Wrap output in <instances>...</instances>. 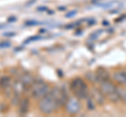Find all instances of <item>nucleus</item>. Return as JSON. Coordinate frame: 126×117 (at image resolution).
<instances>
[{
  "label": "nucleus",
  "instance_id": "nucleus-1",
  "mask_svg": "<svg viewBox=\"0 0 126 117\" xmlns=\"http://www.w3.org/2000/svg\"><path fill=\"white\" fill-rule=\"evenodd\" d=\"M38 110L43 115H50L56 111L60 110V107H59L56 98L50 93V91L48 94H46L44 97L38 100Z\"/></svg>",
  "mask_w": 126,
  "mask_h": 117
},
{
  "label": "nucleus",
  "instance_id": "nucleus-2",
  "mask_svg": "<svg viewBox=\"0 0 126 117\" xmlns=\"http://www.w3.org/2000/svg\"><path fill=\"white\" fill-rule=\"evenodd\" d=\"M70 91L79 99H86L89 96V88L87 83L81 77H75L69 83Z\"/></svg>",
  "mask_w": 126,
  "mask_h": 117
},
{
  "label": "nucleus",
  "instance_id": "nucleus-3",
  "mask_svg": "<svg viewBox=\"0 0 126 117\" xmlns=\"http://www.w3.org/2000/svg\"><path fill=\"white\" fill-rule=\"evenodd\" d=\"M50 89H52V86H50L48 83H45V82L42 81V80H40V81L35 80V82L30 87L31 95L36 100L41 99L42 97H44L46 94H48Z\"/></svg>",
  "mask_w": 126,
  "mask_h": 117
},
{
  "label": "nucleus",
  "instance_id": "nucleus-4",
  "mask_svg": "<svg viewBox=\"0 0 126 117\" xmlns=\"http://www.w3.org/2000/svg\"><path fill=\"white\" fill-rule=\"evenodd\" d=\"M99 88L100 90L103 92V94L108 100H110L111 103H119L120 97L117 91V86L115 84H112L109 80L108 81H101L99 83Z\"/></svg>",
  "mask_w": 126,
  "mask_h": 117
},
{
  "label": "nucleus",
  "instance_id": "nucleus-5",
  "mask_svg": "<svg viewBox=\"0 0 126 117\" xmlns=\"http://www.w3.org/2000/svg\"><path fill=\"white\" fill-rule=\"evenodd\" d=\"M81 109H82L81 104H80V101H79V98H77L76 96L75 97H68L66 104L64 105V110L69 115L78 114V113L81 111Z\"/></svg>",
  "mask_w": 126,
  "mask_h": 117
},
{
  "label": "nucleus",
  "instance_id": "nucleus-6",
  "mask_svg": "<svg viewBox=\"0 0 126 117\" xmlns=\"http://www.w3.org/2000/svg\"><path fill=\"white\" fill-rule=\"evenodd\" d=\"M89 96L94 99V101L96 103V105H99V106H102L105 103V95L103 94V92L100 90V88L98 89L96 87L92 88L89 90Z\"/></svg>",
  "mask_w": 126,
  "mask_h": 117
},
{
  "label": "nucleus",
  "instance_id": "nucleus-7",
  "mask_svg": "<svg viewBox=\"0 0 126 117\" xmlns=\"http://www.w3.org/2000/svg\"><path fill=\"white\" fill-rule=\"evenodd\" d=\"M18 114L21 116H24L27 114V112L30 111V107H31V103H30V98L27 96H23L21 97V100L19 103L18 106Z\"/></svg>",
  "mask_w": 126,
  "mask_h": 117
},
{
  "label": "nucleus",
  "instance_id": "nucleus-8",
  "mask_svg": "<svg viewBox=\"0 0 126 117\" xmlns=\"http://www.w3.org/2000/svg\"><path fill=\"white\" fill-rule=\"evenodd\" d=\"M112 77H113V80H115V82H117L119 85L126 86V71H125V70H124V71L120 70V71L113 72Z\"/></svg>",
  "mask_w": 126,
  "mask_h": 117
},
{
  "label": "nucleus",
  "instance_id": "nucleus-9",
  "mask_svg": "<svg viewBox=\"0 0 126 117\" xmlns=\"http://www.w3.org/2000/svg\"><path fill=\"white\" fill-rule=\"evenodd\" d=\"M19 79H20L23 82V84H24L25 86H27V87H31L32 84H33L34 82H35V80H36L31 72H24V73H22V74L19 75Z\"/></svg>",
  "mask_w": 126,
  "mask_h": 117
},
{
  "label": "nucleus",
  "instance_id": "nucleus-10",
  "mask_svg": "<svg viewBox=\"0 0 126 117\" xmlns=\"http://www.w3.org/2000/svg\"><path fill=\"white\" fill-rule=\"evenodd\" d=\"M96 74L98 76V83H100L101 81H108L110 79L109 73L107 72V70H105L104 68H98L96 70Z\"/></svg>",
  "mask_w": 126,
  "mask_h": 117
},
{
  "label": "nucleus",
  "instance_id": "nucleus-11",
  "mask_svg": "<svg viewBox=\"0 0 126 117\" xmlns=\"http://www.w3.org/2000/svg\"><path fill=\"white\" fill-rule=\"evenodd\" d=\"M12 79L10 75H2L1 77H0V89L3 91L4 89L9 88L10 86H12Z\"/></svg>",
  "mask_w": 126,
  "mask_h": 117
},
{
  "label": "nucleus",
  "instance_id": "nucleus-12",
  "mask_svg": "<svg viewBox=\"0 0 126 117\" xmlns=\"http://www.w3.org/2000/svg\"><path fill=\"white\" fill-rule=\"evenodd\" d=\"M21 94L20 93H18V92H13V94L11 95V104L13 105V106H19V103H20V100H21Z\"/></svg>",
  "mask_w": 126,
  "mask_h": 117
},
{
  "label": "nucleus",
  "instance_id": "nucleus-13",
  "mask_svg": "<svg viewBox=\"0 0 126 117\" xmlns=\"http://www.w3.org/2000/svg\"><path fill=\"white\" fill-rule=\"evenodd\" d=\"M117 91H118V94H119L120 100H122L126 105V89L123 86H120V87H117Z\"/></svg>",
  "mask_w": 126,
  "mask_h": 117
},
{
  "label": "nucleus",
  "instance_id": "nucleus-14",
  "mask_svg": "<svg viewBox=\"0 0 126 117\" xmlns=\"http://www.w3.org/2000/svg\"><path fill=\"white\" fill-rule=\"evenodd\" d=\"M85 100H86V109L88 111H94L96 109V103L94 101V99L90 96H88Z\"/></svg>",
  "mask_w": 126,
  "mask_h": 117
},
{
  "label": "nucleus",
  "instance_id": "nucleus-15",
  "mask_svg": "<svg viewBox=\"0 0 126 117\" xmlns=\"http://www.w3.org/2000/svg\"><path fill=\"white\" fill-rule=\"evenodd\" d=\"M85 77L87 79L90 83H98V76L96 74V72L93 73V72H86V74H85Z\"/></svg>",
  "mask_w": 126,
  "mask_h": 117
},
{
  "label": "nucleus",
  "instance_id": "nucleus-16",
  "mask_svg": "<svg viewBox=\"0 0 126 117\" xmlns=\"http://www.w3.org/2000/svg\"><path fill=\"white\" fill-rule=\"evenodd\" d=\"M42 39H44V37H41V36H32V37L26 38L25 40H24V42H23V44L26 45V44H29V43H31V42L39 41V40H42Z\"/></svg>",
  "mask_w": 126,
  "mask_h": 117
},
{
  "label": "nucleus",
  "instance_id": "nucleus-17",
  "mask_svg": "<svg viewBox=\"0 0 126 117\" xmlns=\"http://www.w3.org/2000/svg\"><path fill=\"white\" fill-rule=\"evenodd\" d=\"M102 33H103V30L100 29V30H97V32H94L93 34H90V35H89V37H88V40H89V42L97 40V39L99 38V36H100V35H101Z\"/></svg>",
  "mask_w": 126,
  "mask_h": 117
},
{
  "label": "nucleus",
  "instance_id": "nucleus-18",
  "mask_svg": "<svg viewBox=\"0 0 126 117\" xmlns=\"http://www.w3.org/2000/svg\"><path fill=\"white\" fill-rule=\"evenodd\" d=\"M42 22L40 21H37V20H27L24 22V25L25 26H34V25H39L41 24Z\"/></svg>",
  "mask_w": 126,
  "mask_h": 117
},
{
  "label": "nucleus",
  "instance_id": "nucleus-19",
  "mask_svg": "<svg viewBox=\"0 0 126 117\" xmlns=\"http://www.w3.org/2000/svg\"><path fill=\"white\" fill-rule=\"evenodd\" d=\"M12 46V43L9 41H1L0 42V49H4V48H9Z\"/></svg>",
  "mask_w": 126,
  "mask_h": 117
},
{
  "label": "nucleus",
  "instance_id": "nucleus-20",
  "mask_svg": "<svg viewBox=\"0 0 126 117\" xmlns=\"http://www.w3.org/2000/svg\"><path fill=\"white\" fill-rule=\"evenodd\" d=\"M77 13H78V11H77V10L70 11V12H68V13L65 15V18H72V17H74V16H75V15H76Z\"/></svg>",
  "mask_w": 126,
  "mask_h": 117
},
{
  "label": "nucleus",
  "instance_id": "nucleus-21",
  "mask_svg": "<svg viewBox=\"0 0 126 117\" xmlns=\"http://www.w3.org/2000/svg\"><path fill=\"white\" fill-rule=\"evenodd\" d=\"M86 22H87V25H89V26L94 25V24L97 23L96 19H94V18H88V19H86Z\"/></svg>",
  "mask_w": 126,
  "mask_h": 117
},
{
  "label": "nucleus",
  "instance_id": "nucleus-22",
  "mask_svg": "<svg viewBox=\"0 0 126 117\" xmlns=\"http://www.w3.org/2000/svg\"><path fill=\"white\" fill-rule=\"evenodd\" d=\"M2 36H3V37L12 38V37H15V36H16V33H14V32H6V33H3Z\"/></svg>",
  "mask_w": 126,
  "mask_h": 117
},
{
  "label": "nucleus",
  "instance_id": "nucleus-23",
  "mask_svg": "<svg viewBox=\"0 0 126 117\" xmlns=\"http://www.w3.org/2000/svg\"><path fill=\"white\" fill-rule=\"evenodd\" d=\"M36 10H37V12H47L48 11V7L45 5H42V6H38Z\"/></svg>",
  "mask_w": 126,
  "mask_h": 117
},
{
  "label": "nucleus",
  "instance_id": "nucleus-24",
  "mask_svg": "<svg viewBox=\"0 0 126 117\" xmlns=\"http://www.w3.org/2000/svg\"><path fill=\"white\" fill-rule=\"evenodd\" d=\"M7 23H11V22H16L17 21V18H16L15 16H11V17H9L7 18Z\"/></svg>",
  "mask_w": 126,
  "mask_h": 117
},
{
  "label": "nucleus",
  "instance_id": "nucleus-25",
  "mask_svg": "<svg viewBox=\"0 0 126 117\" xmlns=\"http://www.w3.org/2000/svg\"><path fill=\"white\" fill-rule=\"evenodd\" d=\"M37 0H31V1H27L26 3H25V6H31L32 4H34L35 2H36Z\"/></svg>",
  "mask_w": 126,
  "mask_h": 117
},
{
  "label": "nucleus",
  "instance_id": "nucleus-26",
  "mask_svg": "<svg viewBox=\"0 0 126 117\" xmlns=\"http://www.w3.org/2000/svg\"><path fill=\"white\" fill-rule=\"evenodd\" d=\"M21 50H23V47H22V46H21V47L19 46V47H17L15 49V51H21Z\"/></svg>",
  "mask_w": 126,
  "mask_h": 117
},
{
  "label": "nucleus",
  "instance_id": "nucleus-27",
  "mask_svg": "<svg viewBox=\"0 0 126 117\" xmlns=\"http://www.w3.org/2000/svg\"><path fill=\"white\" fill-rule=\"evenodd\" d=\"M65 10H66L65 6H59L58 7V11H65Z\"/></svg>",
  "mask_w": 126,
  "mask_h": 117
},
{
  "label": "nucleus",
  "instance_id": "nucleus-28",
  "mask_svg": "<svg viewBox=\"0 0 126 117\" xmlns=\"http://www.w3.org/2000/svg\"><path fill=\"white\" fill-rule=\"evenodd\" d=\"M102 24H103L104 26H108L109 25V22L108 21H103V22H102Z\"/></svg>",
  "mask_w": 126,
  "mask_h": 117
},
{
  "label": "nucleus",
  "instance_id": "nucleus-29",
  "mask_svg": "<svg viewBox=\"0 0 126 117\" xmlns=\"http://www.w3.org/2000/svg\"><path fill=\"white\" fill-rule=\"evenodd\" d=\"M46 13L48 14V15H53V14H54V11H49V10H48V11L46 12Z\"/></svg>",
  "mask_w": 126,
  "mask_h": 117
},
{
  "label": "nucleus",
  "instance_id": "nucleus-30",
  "mask_svg": "<svg viewBox=\"0 0 126 117\" xmlns=\"http://www.w3.org/2000/svg\"><path fill=\"white\" fill-rule=\"evenodd\" d=\"M39 33H40V34H44V33H46V29H40V30H39Z\"/></svg>",
  "mask_w": 126,
  "mask_h": 117
},
{
  "label": "nucleus",
  "instance_id": "nucleus-31",
  "mask_svg": "<svg viewBox=\"0 0 126 117\" xmlns=\"http://www.w3.org/2000/svg\"><path fill=\"white\" fill-rule=\"evenodd\" d=\"M58 73H59V76H63V74H62V72L60 71V70H58Z\"/></svg>",
  "mask_w": 126,
  "mask_h": 117
},
{
  "label": "nucleus",
  "instance_id": "nucleus-32",
  "mask_svg": "<svg viewBox=\"0 0 126 117\" xmlns=\"http://www.w3.org/2000/svg\"><path fill=\"white\" fill-rule=\"evenodd\" d=\"M99 1H101V0H93V3H96V2H99Z\"/></svg>",
  "mask_w": 126,
  "mask_h": 117
}]
</instances>
